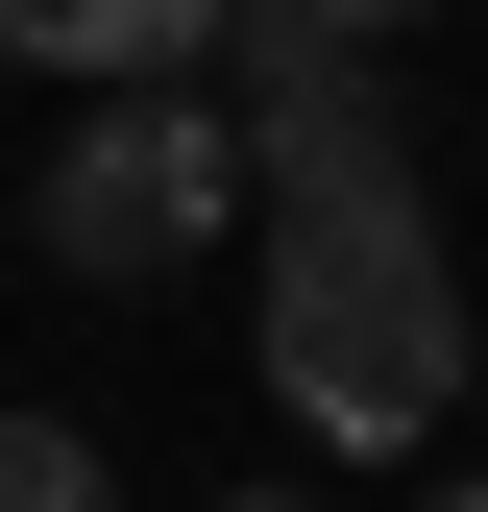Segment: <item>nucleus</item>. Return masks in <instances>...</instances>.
I'll return each mask as SVG.
<instances>
[{"instance_id":"obj_1","label":"nucleus","mask_w":488,"mask_h":512,"mask_svg":"<svg viewBox=\"0 0 488 512\" xmlns=\"http://www.w3.org/2000/svg\"><path fill=\"white\" fill-rule=\"evenodd\" d=\"M269 196V269H244V342H269V415L318 464H415L464 415V293H440V171L391 147V98H318L244 147Z\"/></svg>"},{"instance_id":"obj_2","label":"nucleus","mask_w":488,"mask_h":512,"mask_svg":"<svg viewBox=\"0 0 488 512\" xmlns=\"http://www.w3.org/2000/svg\"><path fill=\"white\" fill-rule=\"evenodd\" d=\"M25 244H49L74 293L220 269V244H244V122H220V98H74L49 171H25Z\"/></svg>"},{"instance_id":"obj_6","label":"nucleus","mask_w":488,"mask_h":512,"mask_svg":"<svg viewBox=\"0 0 488 512\" xmlns=\"http://www.w3.org/2000/svg\"><path fill=\"white\" fill-rule=\"evenodd\" d=\"M220 512H318V488H220Z\"/></svg>"},{"instance_id":"obj_8","label":"nucleus","mask_w":488,"mask_h":512,"mask_svg":"<svg viewBox=\"0 0 488 512\" xmlns=\"http://www.w3.org/2000/svg\"><path fill=\"white\" fill-rule=\"evenodd\" d=\"M415 512H488V488H415Z\"/></svg>"},{"instance_id":"obj_4","label":"nucleus","mask_w":488,"mask_h":512,"mask_svg":"<svg viewBox=\"0 0 488 512\" xmlns=\"http://www.w3.org/2000/svg\"><path fill=\"white\" fill-rule=\"evenodd\" d=\"M0 512H122V464H98L74 415H0Z\"/></svg>"},{"instance_id":"obj_3","label":"nucleus","mask_w":488,"mask_h":512,"mask_svg":"<svg viewBox=\"0 0 488 512\" xmlns=\"http://www.w3.org/2000/svg\"><path fill=\"white\" fill-rule=\"evenodd\" d=\"M0 74H74V98H196V74H220V0H0Z\"/></svg>"},{"instance_id":"obj_7","label":"nucleus","mask_w":488,"mask_h":512,"mask_svg":"<svg viewBox=\"0 0 488 512\" xmlns=\"http://www.w3.org/2000/svg\"><path fill=\"white\" fill-rule=\"evenodd\" d=\"M464 391H488V317H464Z\"/></svg>"},{"instance_id":"obj_5","label":"nucleus","mask_w":488,"mask_h":512,"mask_svg":"<svg viewBox=\"0 0 488 512\" xmlns=\"http://www.w3.org/2000/svg\"><path fill=\"white\" fill-rule=\"evenodd\" d=\"M318 25H342V49H391V25H440V0H318Z\"/></svg>"}]
</instances>
